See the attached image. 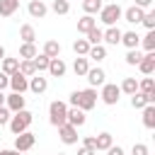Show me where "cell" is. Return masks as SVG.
<instances>
[{
	"instance_id": "cell-1",
	"label": "cell",
	"mask_w": 155,
	"mask_h": 155,
	"mask_svg": "<svg viewBox=\"0 0 155 155\" xmlns=\"http://www.w3.org/2000/svg\"><path fill=\"white\" fill-rule=\"evenodd\" d=\"M31 121H34V114L24 107V109H19V111H15L12 116H10V121H7V126H10V131L17 136V133H22V131H27L29 126H31Z\"/></svg>"
},
{
	"instance_id": "cell-2",
	"label": "cell",
	"mask_w": 155,
	"mask_h": 155,
	"mask_svg": "<svg viewBox=\"0 0 155 155\" xmlns=\"http://www.w3.org/2000/svg\"><path fill=\"white\" fill-rule=\"evenodd\" d=\"M65 114H68V104L65 102H61V99H53L51 104H48V124L51 126H63L65 124Z\"/></svg>"
},
{
	"instance_id": "cell-3",
	"label": "cell",
	"mask_w": 155,
	"mask_h": 155,
	"mask_svg": "<svg viewBox=\"0 0 155 155\" xmlns=\"http://www.w3.org/2000/svg\"><path fill=\"white\" fill-rule=\"evenodd\" d=\"M121 7H119V2H109V5H102V10L97 12L99 15V22L102 24H107V27H114L119 19H121Z\"/></svg>"
},
{
	"instance_id": "cell-4",
	"label": "cell",
	"mask_w": 155,
	"mask_h": 155,
	"mask_svg": "<svg viewBox=\"0 0 155 155\" xmlns=\"http://www.w3.org/2000/svg\"><path fill=\"white\" fill-rule=\"evenodd\" d=\"M99 99H102L107 107L119 104V99H121V90H119V85H114V82H104V85H102V92H99Z\"/></svg>"
},
{
	"instance_id": "cell-5",
	"label": "cell",
	"mask_w": 155,
	"mask_h": 155,
	"mask_svg": "<svg viewBox=\"0 0 155 155\" xmlns=\"http://www.w3.org/2000/svg\"><path fill=\"white\" fill-rule=\"evenodd\" d=\"M34 143H36V136H34L29 128L15 136V150H19V153H27V150H31V148H34Z\"/></svg>"
},
{
	"instance_id": "cell-6",
	"label": "cell",
	"mask_w": 155,
	"mask_h": 155,
	"mask_svg": "<svg viewBox=\"0 0 155 155\" xmlns=\"http://www.w3.org/2000/svg\"><path fill=\"white\" fill-rule=\"evenodd\" d=\"M78 107H80L82 111H90V109H94V107H97V90H94V87L80 90V102H78Z\"/></svg>"
},
{
	"instance_id": "cell-7",
	"label": "cell",
	"mask_w": 155,
	"mask_h": 155,
	"mask_svg": "<svg viewBox=\"0 0 155 155\" xmlns=\"http://www.w3.org/2000/svg\"><path fill=\"white\" fill-rule=\"evenodd\" d=\"M58 138H61L63 145H75L78 143V128L65 121L63 126H58Z\"/></svg>"
},
{
	"instance_id": "cell-8",
	"label": "cell",
	"mask_w": 155,
	"mask_h": 155,
	"mask_svg": "<svg viewBox=\"0 0 155 155\" xmlns=\"http://www.w3.org/2000/svg\"><path fill=\"white\" fill-rule=\"evenodd\" d=\"M12 92H19V94H24L27 90H29V78L27 75H22L19 70H15L12 75H10V85H7Z\"/></svg>"
},
{
	"instance_id": "cell-9",
	"label": "cell",
	"mask_w": 155,
	"mask_h": 155,
	"mask_svg": "<svg viewBox=\"0 0 155 155\" xmlns=\"http://www.w3.org/2000/svg\"><path fill=\"white\" fill-rule=\"evenodd\" d=\"M85 78H87V82H90V87H102L104 82H107V73H104V68H90L87 73H85Z\"/></svg>"
},
{
	"instance_id": "cell-10",
	"label": "cell",
	"mask_w": 155,
	"mask_h": 155,
	"mask_svg": "<svg viewBox=\"0 0 155 155\" xmlns=\"http://www.w3.org/2000/svg\"><path fill=\"white\" fill-rule=\"evenodd\" d=\"M27 12H29V17H34V19H44V17L48 15V5H46L44 0H29Z\"/></svg>"
},
{
	"instance_id": "cell-11",
	"label": "cell",
	"mask_w": 155,
	"mask_h": 155,
	"mask_svg": "<svg viewBox=\"0 0 155 155\" xmlns=\"http://www.w3.org/2000/svg\"><path fill=\"white\" fill-rule=\"evenodd\" d=\"M48 90V78H44L41 73H34L31 78H29V92H34V94H44Z\"/></svg>"
},
{
	"instance_id": "cell-12",
	"label": "cell",
	"mask_w": 155,
	"mask_h": 155,
	"mask_svg": "<svg viewBox=\"0 0 155 155\" xmlns=\"http://www.w3.org/2000/svg\"><path fill=\"white\" fill-rule=\"evenodd\" d=\"M143 75H153L155 73V51H145L143 53V58H140V63L136 65Z\"/></svg>"
},
{
	"instance_id": "cell-13",
	"label": "cell",
	"mask_w": 155,
	"mask_h": 155,
	"mask_svg": "<svg viewBox=\"0 0 155 155\" xmlns=\"http://www.w3.org/2000/svg\"><path fill=\"white\" fill-rule=\"evenodd\" d=\"M65 121H68V124H73L75 128H80V126H85V121H87V116H85V111H82L80 107H68V114H65Z\"/></svg>"
},
{
	"instance_id": "cell-14",
	"label": "cell",
	"mask_w": 155,
	"mask_h": 155,
	"mask_svg": "<svg viewBox=\"0 0 155 155\" xmlns=\"http://www.w3.org/2000/svg\"><path fill=\"white\" fill-rule=\"evenodd\" d=\"M121 41V29L114 24V27H107L102 29V44H109V46H119Z\"/></svg>"
},
{
	"instance_id": "cell-15",
	"label": "cell",
	"mask_w": 155,
	"mask_h": 155,
	"mask_svg": "<svg viewBox=\"0 0 155 155\" xmlns=\"http://www.w3.org/2000/svg\"><path fill=\"white\" fill-rule=\"evenodd\" d=\"M51 78H63L65 73H68V65H65V61L58 56V58H51L48 61V70H46Z\"/></svg>"
},
{
	"instance_id": "cell-16",
	"label": "cell",
	"mask_w": 155,
	"mask_h": 155,
	"mask_svg": "<svg viewBox=\"0 0 155 155\" xmlns=\"http://www.w3.org/2000/svg\"><path fill=\"white\" fill-rule=\"evenodd\" d=\"M5 107L15 114V111H19V109H24V107H27V99H24L19 92H10V94L5 97Z\"/></svg>"
},
{
	"instance_id": "cell-17",
	"label": "cell",
	"mask_w": 155,
	"mask_h": 155,
	"mask_svg": "<svg viewBox=\"0 0 155 155\" xmlns=\"http://www.w3.org/2000/svg\"><path fill=\"white\" fill-rule=\"evenodd\" d=\"M143 12H145V10H140V7L131 5V7H126V10L121 12V19H126L128 24H140V19H143Z\"/></svg>"
},
{
	"instance_id": "cell-18",
	"label": "cell",
	"mask_w": 155,
	"mask_h": 155,
	"mask_svg": "<svg viewBox=\"0 0 155 155\" xmlns=\"http://www.w3.org/2000/svg\"><path fill=\"white\" fill-rule=\"evenodd\" d=\"M111 145H114V136H111L109 131H102L99 136H94V150H97V153H99V150L104 153V150L111 148Z\"/></svg>"
},
{
	"instance_id": "cell-19",
	"label": "cell",
	"mask_w": 155,
	"mask_h": 155,
	"mask_svg": "<svg viewBox=\"0 0 155 155\" xmlns=\"http://www.w3.org/2000/svg\"><path fill=\"white\" fill-rule=\"evenodd\" d=\"M119 44H124L126 48H138L140 46V36H138V31H121V41Z\"/></svg>"
},
{
	"instance_id": "cell-20",
	"label": "cell",
	"mask_w": 155,
	"mask_h": 155,
	"mask_svg": "<svg viewBox=\"0 0 155 155\" xmlns=\"http://www.w3.org/2000/svg\"><path fill=\"white\" fill-rule=\"evenodd\" d=\"M107 58V46L104 44H97V46H90L87 51V61H94V63H102Z\"/></svg>"
},
{
	"instance_id": "cell-21",
	"label": "cell",
	"mask_w": 155,
	"mask_h": 155,
	"mask_svg": "<svg viewBox=\"0 0 155 155\" xmlns=\"http://www.w3.org/2000/svg\"><path fill=\"white\" fill-rule=\"evenodd\" d=\"M92 27H97V19H94V15H82V17L78 19V34H87Z\"/></svg>"
},
{
	"instance_id": "cell-22",
	"label": "cell",
	"mask_w": 155,
	"mask_h": 155,
	"mask_svg": "<svg viewBox=\"0 0 155 155\" xmlns=\"http://www.w3.org/2000/svg\"><path fill=\"white\" fill-rule=\"evenodd\" d=\"M87 70H90V61H87V56H78V58L73 61V73H75L78 78H85Z\"/></svg>"
},
{
	"instance_id": "cell-23",
	"label": "cell",
	"mask_w": 155,
	"mask_h": 155,
	"mask_svg": "<svg viewBox=\"0 0 155 155\" xmlns=\"http://www.w3.org/2000/svg\"><path fill=\"white\" fill-rule=\"evenodd\" d=\"M19 10V0H0V17H12Z\"/></svg>"
},
{
	"instance_id": "cell-24",
	"label": "cell",
	"mask_w": 155,
	"mask_h": 155,
	"mask_svg": "<svg viewBox=\"0 0 155 155\" xmlns=\"http://www.w3.org/2000/svg\"><path fill=\"white\" fill-rule=\"evenodd\" d=\"M41 53H44V56H48V58H58V56H61V44H58L56 39H48V41L44 44Z\"/></svg>"
},
{
	"instance_id": "cell-25",
	"label": "cell",
	"mask_w": 155,
	"mask_h": 155,
	"mask_svg": "<svg viewBox=\"0 0 155 155\" xmlns=\"http://www.w3.org/2000/svg\"><path fill=\"white\" fill-rule=\"evenodd\" d=\"M140 111H143V126L155 128V104H145Z\"/></svg>"
},
{
	"instance_id": "cell-26",
	"label": "cell",
	"mask_w": 155,
	"mask_h": 155,
	"mask_svg": "<svg viewBox=\"0 0 155 155\" xmlns=\"http://www.w3.org/2000/svg\"><path fill=\"white\" fill-rule=\"evenodd\" d=\"M19 39H22L24 44H34V41H36V29H34L31 24H22V27H19Z\"/></svg>"
},
{
	"instance_id": "cell-27",
	"label": "cell",
	"mask_w": 155,
	"mask_h": 155,
	"mask_svg": "<svg viewBox=\"0 0 155 155\" xmlns=\"http://www.w3.org/2000/svg\"><path fill=\"white\" fill-rule=\"evenodd\" d=\"M119 90H121V94H133V92H138V80L136 78H124L121 80V85H119Z\"/></svg>"
},
{
	"instance_id": "cell-28",
	"label": "cell",
	"mask_w": 155,
	"mask_h": 155,
	"mask_svg": "<svg viewBox=\"0 0 155 155\" xmlns=\"http://www.w3.org/2000/svg\"><path fill=\"white\" fill-rule=\"evenodd\" d=\"M17 68H19V58H7V56H5V58L0 61V70H2L5 75H12Z\"/></svg>"
},
{
	"instance_id": "cell-29",
	"label": "cell",
	"mask_w": 155,
	"mask_h": 155,
	"mask_svg": "<svg viewBox=\"0 0 155 155\" xmlns=\"http://www.w3.org/2000/svg\"><path fill=\"white\" fill-rule=\"evenodd\" d=\"M48 56H44V53H36L34 58H31V63H34V68H36V73H46L48 70Z\"/></svg>"
},
{
	"instance_id": "cell-30",
	"label": "cell",
	"mask_w": 155,
	"mask_h": 155,
	"mask_svg": "<svg viewBox=\"0 0 155 155\" xmlns=\"http://www.w3.org/2000/svg\"><path fill=\"white\" fill-rule=\"evenodd\" d=\"M22 75H27V78H31L34 73H36V68H34V63H31V58H19V68H17Z\"/></svg>"
},
{
	"instance_id": "cell-31",
	"label": "cell",
	"mask_w": 155,
	"mask_h": 155,
	"mask_svg": "<svg viewBox=\"0 0 155 155\" xmlns=\"http://www.w3.org/2000/svg\"><path fill=\"white\" fill-rule=\"evenodd\" d=\"M102 0H82V10H85V15H97L99 10H102Z\"/></svg>"
},
{
	"instance_id": "cell-32",
	"label": "cell",
	"mask_w": 155,
	"mask_h": 155,
	"mask_svg": "<svg viewBox=\"0 0 155 155\" xmlns=\"http://www.w3.org/2000/svg\"><path fill=\"white\" fill-rule=\"evenodd\" d=\"M140 46L145 51H155V29H148V34L140 36Z\"/></svg>"
},
{
	"instance_id": "cell-33",
	"label": "cell",
	"mask_w": 155,
	"mask_h": 155,
	"mask_svg": "<svg viewBox=\"0 0 155 155\" xmlns=\"http://www.w3.org/2000/svg\"><path fill=\"white\" fill-rule=\"evenodd\" d=\"M140 58H143V53H140L138 48H128V51H126V56H124L126 65H138V63H140Z\"/></svg>"
},
{
	"instance_id": "cell-34",
	"label": "cell",
	"mask_w": 155,
	"mask_h": 155,
	"mask_svg": "<svg viewBox=\"0 0 155 155\" xmlns=\"http://www.w3.org/2000/svg\"><path fill=\"white\" fill-rule=\"evenodd\" d=\"M51 10L56 15H68L70 12V0H53L51 2Z\"/></svg>"
},
{
	"instance_id": "cell-35",
	"label": "cell",
	"mask_w": 155,
	"mask_h": 155,
	"mask_svg": "<svg viewBox=\"0 0 155 155\" xmlns=\"http://www.w3.org/2000/svg\"><path fill=\"white\" fill-rule=\"evenodd\" d=\"M85 36H87V44H90V46L102 44V29H99V27H92V29H90Z\"/></svg>"
},
{
	"instance_id": "cell-36",
	"label": "cell",
	"mask_w": 155,
	"mask_h": 155,
	"mask_svg": "<svg viewBox=\"0 0 155 155\" xmlns=\"http://www.w3.org/2000/svg\"><path fill=\"white\" fill-rule=\"evenodd\" d=\"M73 51H75V56H87V51H90L87 39H75L73 41Z\"/></svg>"
},
{
	"instance_id": "cell-37",
	"label": "cell",
	"mask_w": 155,
	"mask_h": 155,
	"mask_svg": "<svg viewBox=\"0 0 155 155\" xmlns=\"http://www.w3.org/2000/svg\"><path fill=\"white\" fill-rule=\"evenodd\" d=\"M39 53V48L34 46V44H24L22 41V46H19V58H34Z\"/></svg>"
},
{
	"instance_id": "cell-38",
	"label": "cell",
	"mask_w": 155,
	"mask_h": 155,
	"mask_svg": "<svg viewBox=\"0 0 155 155\" xmlns=\"http://www.w3.org/2000/svg\"><path fill=\"white\" fill-rule=\"evenodd\" d=\"M145 104H148L145 92H133V94H131V107H133V109H143Z\"/></svg>"
},
{
	"instance_id": "cell-39",
	"label": "cell",
	"mask_w": 155,
	"mask_h": 155,
	"mask_svg": "<svg viewBox=\"0 0 155 155\" xmlns=\"http://www.w3.org/2000/svg\"><path fill=\"white\" fill-rule=\"evenodd\" d=\"M155 90V80L150 75H145L143 80H138V92H153Z\"/></svg>"
},
{
	"instance_id": "cell-40",
	"label": "cell",
	"mask_w": 155,
	"mask_h": 155,
	"mask_svg": "<svg viewBox=\"0 0 155 155\" xmlns=\"http://www.w3.org/2000/svg\"><path fill=\"white\" fill-rule=\"evenodd\" d=\"M140 24H143L145 29H155V12H153V10H145V12H143Z\"/></svg>"
},
{
	"instance_id": "cell-41",
	"label": "cell",
	"mask_w": 155,
	"mask_h": 155,
	"mask_svg": "<svg viewBox=\"0 0 155 155\" xmlns=\"http://www.w3.org/2000/svg\"><path fill=\"white\" fill-rule=\"evenodd\" d=\"M131 155H150V148H148L145 143H133Z\"/></svg>"
},
{
	"instance_id": "cell-42",
	"label": "cell",
	"mask_w": 155,
	"mask_h": 155,
	"mask_svg": "<svg viewBox=\"0 0 155 155\" xmlns=\"http://www.w3.org/2000/svg\"><path fill=\"white\" fill-rule=\"evenodd\" d=\"M10 116H12V111H10L7 107H0V126H7Z\"/></svg>"
},
{
	"instance_id": "cell-43",
	"label": "cell",
	"mask_w": 155,
	"mask_h": 155,
	"mask_svg": "<svg viewBox=\"0 0 155 155\" xmlns=\"http://www.w3.org/2000/svg\"><path fill=\"white\" fill-rule=\"evenodd\" d=\"M104 153H107V155H126V150H124L121 145H111V148H107Z\"/></svg>"
},
{
	"instance_id": "cell-44",
	"label": "cell",
	"mask_w": 155,
	"mask_h": 155,
	"mask_svg": "<svg viewBox=\"0 0 155 155\" xmlns=\"http://www.w3.org/2000/svg\"><path fill=\"white\" fill-rule=\"evenodd\" d=\"M78 155H97V150L94 148H87V145H80L78 148Z\"/></svg>"
},
{
	"instance_id": "cell-45",
	"label": "cell",
	"mask_w": 155,
	"mask_h": 155,
	"mask_svg": "<svg viewBox=\"0 0 155 155\" xmlns=\"http://www.w3.org/2000/svg\"><path fill=\"white\" fill-rule=\"evenodd\" d=\"M7 85H10V75H5V73L0 70V90L5 92V90H7Z\"/></svg>"
},
{
	"instance_id": "cell-46",
	"label": "cell",
	"mask_w": 155,
	"mask_h": 155,
	"mask_svg": "<svg viewBox=\"0 0 155 155\" xmlns=\"http://www.w3.org/2000/svg\"><path fill=\"white\" fill-rule=\"evenodd\" d=\"M70 107H78V102H80V90H75V92H70Z\"/></svg>"
},
{
	"instance_id": "cell-47",
	"label": "cell",
	"mask_w": 155,
	"mask_h": 155,
	"mask_svg": "<svg viewBox=\"0 0 155 155\" xmlns=\"http://www.w3.org/2000/svg\"><path fill=\"white\" fill-rule=\"evenodd\" d=\"M150 5H153V0H136V7H140V10H150Z\"/></svg>"
},
{
	"instance_id": "cell-48",
	"label": "cell",
	"mask_w": 155,
	"mask_h": 155,
	"mask_svg": "<svg viewBox=\"0 0 155 155\" xmlns=\"http://www.w3.org/2000/svg\"><path fill=\"white\" fill-rule=\"evenodd\" d=\"M82 145H87V148H94V136H82Z\"/></svg>"
},
{
	"instance_id": "cell-49",
	"label": "cell",
	"mask_w": 155,
	"mask_h": 155,
	"mask_svg": "<svg viewBox=\"0 0 155 155\" xmlns=\"http://www.w3.org/2000/svg\"><path fill=\"white\" fill-rule=\"evenodd\" d=\"M0 155H22V153H19V150H15V148H12V150H0Z\"/></svg>"
},
{
	"instance_id": "cell-50",
	"label": "cell",
	"mask_w": 155,
	"mask_h": 155,
	"mask_svg": "<svg viewBox=\"0 0 155 155\" xmlns=\"http://www.w3.org/2000/svg\"><path fill=\"white\" fill-rule=\"evenodd\" d=\"M5 97H7V94H5L2 90H0V107H5Z\"/></svg>"
},
{
	"instance_id": "cell-51",
	"label": "cell",
	"mask_w": 155,
	"mask_h": 155,
	"mask_svg": "<svg viewBox=\"0 0 155 155\" xmlns=\"http://www.w3.org/2000/svg\"><path fill=\"white\" fill-rule=\"evenodd\" d=\"M5 56H7V53H5V46H2V44H0V61H2V58H5Z\"/></svg>"
},
{
	"instance_id": "cell-52",
	"label": "cell",
	"mask_w": 155,
	"mask_h": 155,
	"mask_svg": "<svg viewBox=\"0 0 155 155\" xmlns=\"http://www.w3.org/2000/svg\"><path fill=\"white\" fill-rule=\"evenodd\" d=\"M56 155H68V153H56Z\"/></svg>"
}]
</instances>
